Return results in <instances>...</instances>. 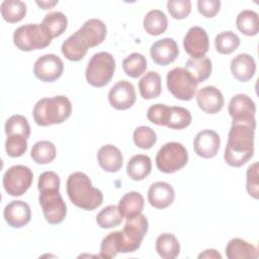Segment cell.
I'll use <instances>...</instances> for the list:
<instances>
[{
	"label": "cell",
	"mask_w": 259,
	"mask_h": 259,
	"mask_svg": "<svg viewBox=\"0 0 259 259\" xmlns=\"http://www.w3.org/2000/svg\"><path fill=\"white\" fill-rule=\"evenodd\" d=\"M140 94L144 99H153L162 92L161 77L155 71H150L139 81Z\"/></svg>",
	"instance_id": "cell-27"
},
{
	"label": "cell",
	"mask_w": 259,
	"mask_h": 259,
	"mask_svg": "<svg viewBox=\"0 0 259 259\" xmlns=\"http://www.w3.org/2000/svg\"><path fill=\"white\" fill-rule=\"evenodd\" d=\"M5 222L12 228L18 229L27 225L31 218L29 205L22 200L9 202L3 211Z\"/></svg>",
	"instance_id": "cell-18"
},
{
	"label": "cell",
	"mask_w": 259,
	"mask_h": 259,
	"mask_svg": "<svg viewBox=\"0 0 259 259\" xmlns=\"http://www.w3.org/2000/svg\"><path fill=\"white\" fill-rule=\"evenodd\" d=\"M183 46L185 52L191 58L204 57L209 49L208 35L202 27L192 26L184 36Z\"/></svg>",
	"instance_id": "cell-13"
},
{
	"label": "cell",
	"mask_w": 259,
	"mask_h": 259,
	"mask_svg": "<svg viewBox=\"0 0 259 259\" xmlns=\"http://www.w3.org/2000/svg\"><path fill=\"white\" fill-rule=\"evenodd\" d=\"M118 209L125 219L142 213L144 208V197L138 191L125 193L118 202Z\"/></svg>",
	"instance_id": "cell-26"
},
{
	"label": "cell",
	"mask_w": 259,
	"mask_h": 259,
	"mask_svg": "<svg viewBox=\"0 0 259 259\" xmlns=\"http://www.w3.org/2000/svg\"><path fill=\"white\" fill-rule=\"evenodd\" d=\"M136 90L134 85L125 80L118 81L109 90L108 101L117 110L131 108L136 102Z\"/></svg>",
	"instance_id": "cell-12"
},
{
	"label": "cell",
	"mask_w": 259,
	"mask_h": 259,
	"mask_svg": "<svg viewBox=\"0 0 259 259\" xmlns=\"http://www.w3.org/2000/svg\"><path fill=\"white\" fill-rule=\"evenodd\" d=\"M5 150L9 157H20L27 150V139L20 135L7 136L5 142Z\"/></svg>",
	"instance_id": "cell-41"
},
{
	"label": "cell",
	"mask_w": 259,
	"mask_h": 259,
	"mask_svg": "<svg viewBox=\"0 0 259 259\" xmlns=\"http://www.w3.org/2000/svg\"><path fill=\"white\" fill-rule=\"evenodd\" d=\"M185 69L197 83L205 81L211 74V61L207 57L190 58L185 63Z\"/></svg>",
	"instance_id": "cell-30"
},
{
	"label": "cell",
	"mask_w": 259,
	"mask_h": 259,
	"mask_svg": "<svg viewBox=\"0 0 259 259\" xmlns=\"http://www.w3.org/2000/svg\"><path fill=\"white\" fill-rule=\"evenodd\" d=\"M226 255L229 259L257 258L258 250L254 245L247 241L240 238H234L226 247Z\"/></svg>",
	"instance_id": "cell-25"
},
{
	"label": "cell",
	"mask_w": 259,
	"mask_h": 259,
	"mask_svg": "<svg viewBox=\"0 0 259 259\" xmlns=\"http://www.w3.org/2000/svg\"><path fill=\"white\" fill-rule=\"evenodd\" d=\"M156 251L164 259H174L180 253V244L171 233H163L156 240Z\"/></svg>",
	"instance_id": "cell-28"
},
{
	"label": "cell",
	"mask_w": 259,
	"mask_h": 259,
	"mask_svg": "<svg viewBox=\"0 0 259 259\" xmlns=\"http://www.w3.org/2000/svg\"><path fill=\"white\" fill-rule=\"evenodd\" d=\"M67 194L76 206L93 210L103 201L102 192L93 187L89 177L83 172H74L67 179Z\"/></svg>",
	"instance_id": "cell-3"
},
{
	"label": "cell",
	"mask_w": 259,
	"mask_h": 259,
	"mask_svg": "<svg viewBox=\"0 0 259 259\" xmlns=\"http://www.w3.org/2000/svg\"><path fill=\"white\" fill-rule=\"evenodd\" d=\"M33 179L32 171L24 165L8 168L3 176V187L11 196H21L30 187Z\"/></svg>",
	"instance_id": "cell-10"
},
{
	"label": "cell",
	"mask_w": 259,
	"mask_h": 259,
	"mask_svg": "<svg viewBox=\"0 0 259 259\" xmlns=\"http://www.w3.org/2000/svg\"><path fill=\"white\" fill-rule=\"evenodd\" d=\"M41 9H51L53 6L58 4V1H36L35 2Z\"/></svg>",
	"instance_id": "cell-48"
},
{
	"label": "cell",
	"mask_w": 259,
	"mask_h": 259,
	"mask_svg": "<svg viewBox=\"0 0 259 259\" xmlns=\"http://www.w3.org/2000/svg\"><path fill=\"white\" fill-rule=\"evenodd\" d=\"M229 114L233 121H256V105L251 97L246 94H236L229 103Z\"/></svg>",
	"instance_id": "cell-14"
},
{
	"label": "cell",
	"mask_w": 259,
	"mask_h": 259,
	"mask_svg": "<svg viewBox=\"0 0 259 259\" xmlns=\"http://www.w3.org/2000/svg\"><path fill=\"white\" fill-rule=\"evenodd\" d=\"M256 121H232L224 159L232 167H241L254 154Z\"/></svg>",
	"instance_id": "cell-1"
},
{
	"label": "cell",
	"mask_w": 259,
	"mask_h": 259,
	"mask_svg": "<svg viewBox=\"0 0 259 259\" xmlns=\"http://www.w3.org/2000/svg\"><path fill=\"white\" fill-rule=\"evenodd\" d=\"M134 143L135 145L143 150H148L151 149L157 142V135L149 126L146 125H141L137 127L134 132Z\"/></svg>",
	"instance_id": "cell-40"
},
{
	"label": "cell",
	"mask_w": 259,
	"mask_h": 259,
	"mask_svg": "<svg viewBox=\"0 0 259 259\" xmlns=\"http://www.w3.org/2000/svg\"><path fill=\"white\" fill-rule=\"evenodd\" d=\"M122 69L127 76L138 78L146 72L147 60L144 55L133 53L122 61Z\"/></svg>",
	"instance_id": "cell-35"
},
{
	"label": "cell",
	"mask_w": 259,
	"mask_h": 259,
	"mask_svg": "<svg viewBox=\"0 0 259 259\" xmlns=\"http://www.w3.org/2000/svg\"><path fill=\"white\" fill-rule=\"evenodd\" d=\"M72 112V104L68 97L58 95L38 100L32 110L35 123L41 126L64 122Z\"/></svg>",
	"instance_id": "cell-4"
},
{
	"label": "cell",
	"mask_w": 259,
	"mask_h": 259,
	"mask_svg": "<svg viewBox=\"0 0 259 259\" xmlns=\"http://www.w3.org/2000/svg\"><path fill=\"white\" fill-rule=\"evenodd\" d=\"M99 166L106 172H117L122 167V154L118 148L113 145L102 146L97 153Z\"/></svg>",
	"instance_id": "cell-22"
},
{
	"label": "cell",
	"mask_w": 259,
	"mask_h": 259,
	"mask_svg": "<svg viewBox=\"0 0 259 259\" xmlns=\"http://www.w3.org/2000/svg\"><path fill=\"white\" fill-rule=\"evenodd\" d=\"M52 35L41 24L28 23L17 27L13 33L15 47L23 52L41 50L52 41Z\"/></svg>",
	"instance_id": "cell-6"
},
{
	"label": "cell",
	"mask_w": 259,
	"mask_h": 259,
	"mask_svg": "<svg viewBox=\"0 0 259 259\" xmlns=\"http://www.w3.org/2000/svg\"><path fill=\"white\" fill-rule=\"evenodd\" d=\"M149 229L147 218L140 213L127 218L126 223L121 231H117L118 253H132L137 251Z\"/></svg>",
	"instance_id": "cell-5"
},
{
	"label": "cell",
	"mask_w": 259,
	"mask_h": 259,
	"mask_svg": "<svg viewBox=\"0 0 259 259\" xmlns=\"http://www.w3.org/2000/svg\"><path fill=\"white\" fill-rule=\"evenodd\" d=\"M175 198L173 187L164 181L153 183L148 190V201L155 208L163 209L172 204Z\"/></svg>",
	"instance_id": "cell-19"
},
{
	"label": "cell",
	"mask_w": 259,
	"mask_h": 259,
	"mask_svg": "<svg viewBox=\"0 0 259 259\" xmlns=\"http://www.w3.org/2000/svg\"><path fill=\"white\" fill-rule=\"evenodd\" d=\"M239 46H240L239 36L231 30L220 32L214 38L215 50L218 53L222 55L232 54L235 50L238 49Z\"/></svg>",
	"instance_id": "cell-37"
},
{
	"label": "cell",
	"mask_w": 259,
	"mask_h": 259,
	"mask_svg": "<svg viewBox=\"0 0 259 259\" xmlns=\"http://www.w3.org/2000/svg\"><path fill=\"white\" fill-rule=\"evenodd\" d=\"M117 231L109 233L106 237L103 238L100 245V258L110 259L117 255L118 247H117Z\"/></svg>",
	"instance_id": "cell-44"
},
{
	"label": "cell",
	"mask_w": 259,
	"mask_h": 259,
	"mask_svg": "<svg viewBox=\"0 0 259 259\" xmlns=\"http://www.w3.org/2000/svg\"><path fill=\"white\" fill-rule=\"evenodd\" d=\"M89 48L99 46L106 36V26L104 22L97 18H91L77 30Z\"/></svg>",
	"instance_id": "cell-20"
},
{
	"label": "cell",
	"mask_w": 259,
	"mask_h": 259,
	"mask_svg": "<svg viewBox=\"0 0 259 259\" xmlns=\"http://www.w3.org/2000/svg\"><path fill=\"white\" fill-rule=\"evenodd\" d=\"M167 9L175 19H184L191 12V2L189 0H169Z\"/></svg>",
	"instance_id": "cell-43"
},
{
	"label": "cell",
	"mask_w": 259,
	"mask_h": 259,
	"mask_svg": "<svg viewBox=\"0 0 259 259\" xmlns=\"http://www.w3.org/2000/svg\"><path fill=\"white\" fill-rule=\"evenodd\" d=\"M169 114H170V106H167L166 104H162V103H157L149 107L147 112V117L151 122L157 125L166 126L169 118Z\"/></svg>",
	"instance_id": "cell-42"
},
{
	"label": "cell",
	"mask_w": 259,
	"mask_h": 259,
	"mask_svg": "<svg viewBox=\"0 0 259 259\" xmlns=\"http://www.w3.org/2000/svg\"><path fill=\"white\" fill-rule=\"evenodd\" d=\"M237 28L245 35L253 36L259 31V16L254 10L246 9L241 11L236 19Z\"/></svg>",
	"instance_id": "cell-31"
},
{
	"label": "cell",
	"mask_w": 259,
	"mask_h": 259,
	"mask_svg": "<svg viewBox=\"0 0 259 259\" xmlns=\"http://www.w3.org/2000/svg\"><path fill=\"white\" fill-rule=\"evenodd\" d=\"M221 1L220 0H198L197 9L200 14L204 17L211 18L217 15L220 11Z\"/></svg>",
	"instance_id": "cell-46"
},
{
	"label": "cell",
	"mask_w": 259,
	"mask_h": 259,
	"mask_svg": "<svg viewBox=\"0 0 259 259\" xmlns=\"http://www.w3.org/2000/svg\"><path fill=\"white\" fill-rule=\"evenodd\" d=\"M198 107L209 114H214L222 110L225 104L223 93L214 86H205L198 90L196 94Z\"/></svg>",
	"instance_id": "cell-17"
},
{
	"label": "cell",
	"mask_w": 259,
	"mask_h": 259,
	"mask_svg": "<svg viewBox=\"0 0 259 259\" xmlns=\"http://www.w3.org/2000/svg\"><path fill=\"white\" fill-rule=\"evenodd\" d=\"M188 162L186 148L177 142L166 143L156 156L157 168L163 173H174L183 168Z\"/></svg>",
	"instance_id": "cell-8"
},
{
	"label": "cell",
	"mask_w": 259,
	"mask_h": 259,
	"mask_svg": "<svg viewBox=\"0 0 259 259\" xmlns=\"http://www.w3.org/2000/svg\"><path fill=\"white\" fill-rule=\"evenodd\" d=\"M152 170V161L149 156L139 154L133 156L126 165L128 177L135 181L144 180Z\"/></svg>",
	"instance_id": "cell-24"
},
{
	"label": "cell",
	"mask_w": 259,
	"mask_h": 259,
	"mask_svg": "<svg viewBox=\"0 0 259 259\" xmlns=\"http://www.w3.org/2000/svg\"><path fill=\"white\" fill-rule=\"evenodd\" d=\"M152 60L159 66H167L173 63L179 55L176 41L171 37H165L155 41L150 49Z\"/></svg>",
	"instance_id": "cell-16"
},
{
	"label": "cell",
	"mask_w": 259,
	"mask_h": 259,
	"mask_svg": "<svg viewBox=\"0 0 259 259\" xmlns=\"http://www.w3.org/2000/svg\"><path fill=\"white\" fill-rule=\"evenodd\" d=\"M255 71V60L249 54H239L231 62L232 75L240 82H247L251 80Z\"/></svg>",
	"instance_id": "cell-21"
},
{
	"label": "cell",
	"mask_w": 259,
	"mask_h": 259,
	"mask_svg": "<svg viewBox=\"0 0 259 259\" xmlns=\"http://www.w3.org/2000/svg\"><path fill=\"white\" fill-rule=\"evenodd\" d=\"M30 157L36 164H48L56 158V147L52 142H36L30 151Z\"/></svg>",
	"instance_id": "cell-34"
},
{
	"label": "cell",
	"mask_w": 259,
	"mask_h": 259,
	"mask_svg": "<svg viewBox=\"0 0 259 259\" xmlns=\"http://www.w3.org/2000/svg\"><path fill=\"white\" fill-rule=\"evenodd\" d=\"M5 134L6 136L20 135L28 139L30 135V126L26 117L20 114L11 115L5 122Z\"/></svg>",
	"instance_id": "cell-39"
},
{
	"label": "cell",
	"mask_w": 259,
	"mask_h": 259,
	"mask_svg": "<svg viewBox=\"0 0 259 259\" xmlns=\"http://www.w3.org/2000/svg\"><path fill=\"white\" fill-rule=\"evenodd\" d=\"M198 258L199 259H201V258H219V259H221L222 255L220 253H218L217 250H214V249H207L203 253L199 254Z\"/></svg>",
	"instance_id": "cell-47"
},
{
	"label": "cell",
	"mask_w": 259,
	"mask_h": 259,
	"mask_svg": "<svg viewBox=\"0 0 259 259\" xmlns=\"http://www.w3.org/2000/svg\"><path fill=\"white\" fill-rule=\"evenodd\" d=\"M191 118V113L188 109L181 106H171L166 126L171 130H182L190 124Z\"/></svg>",
	"instance_id": "cell-38"
},
{
	"label": "cell",
	"mask_w": 259,
	"mask_h": 259,
	"mask_svg": "<svg viewBox=\"0 0 259 259\" xmlns=\"http://www.w3.org/2000/svg\"><path fill=\"white\" fill-rule=\"evenodd\" d=\"M143 24L146 32L151 35H159L166 31L168 27V19L163 11L153 9L145 15Z\"/></svg>",
	"instance_id": "cell-29"
},
{
	"label": "cell",
	"mask_w": 259,
	"mask_h": 259,
	"mask_svg": "<svg viewBox=\"0 0 259 259\" xmlns=\"http://www.w3.org/2000/svg\"><path fill=\"white\" fill-rule=\"evenodd\" d=\"M122 220L123 217L116 205L105 206L96 215V223L102 229H111L117 227L121 224Z\"/></svg>",
	"instance_id": "cell-36"
},
{
	"label": "cell",
	"mask_w": 259,
	"mask_h": 259,
	"mask_svg": "<svg viewBox=\"0 0 259 259\" xmlns=\"http://www.w3.org/2000/svg\"><path fill=\"white\" fill-rule=\"evenodd\" d=\"M114 71L115 61L112 55L107 52H99L94 54L88 62L85 76L91 86L100 88L111 81Z\"/></svg>",
	"instance_id": "cell-7"
},
{
	"label": "cell",
	"mask_w": 259,
	"mask_h": 259,
	"mask_svg": "<svg viewBox=\"0 0 259 259\" xmlns=\"http://www.w3.org/2000/svg\"><path fill=\"white\" fill-rule=\"evenodd\" d=\"M88 49V45L78 31H76L66 40H64L61 47L62 54L65 56L66 59L72 62H78L82 60L85 57Z\"/></svg>",
	"instance_id": "cell-23"
},
{
	"label": "cell",
	"mask_w": 259,
	"mask_h": 259,
	"mask_svg": "<svg viewBox=\"0 0 259 259\" xmlns=\"http://www.w3.org/2000/svg\"><path fill=\"white\" fill-rule=\"evenodd\" d=\"M64 71L62 59L54 54L39 57L33 65L34 76L42 82H54L59 79Z\"/></svg>",
	"instance_id": "cell-11"
},
{
	"label": "cell",
	"mask_w": 259,
	"mask_h": 259,
	"mask_svg": "<svg viewBox=\"0 0 259 259\" xmlns=\"http://www.w3.org/2000/svg\"><path fill=\"white\" fill-rule=\"evenodd\" d=\"M247 191L249 195L257 199L259 197V178H258V163L255 162L247 169Z\"/></svg>",
	"instance_id": "cell-45"
},
{
	"label": "cell",
	"mask_w": 259,
	"mask_h": 259,
	"mask_svg": "<svg viewBox=\"0 0 259 259\" xmlns=\"http://www.w3.org/2000/svg\"><path fill=\"white\" fill-rule=\"evenodd\" d=\"M221 145V139L217 132L212 130H203L199 132L193 140V149L197 156L209 159L214 157Z\"/></svg>",
	"instance_id": "cell-15"
},
{
	"label": "cell",
	"mask_w": 259,
	"mask_h": 259,
	"mask_svg": "<svg viewBox=\"0 0 259 259\" xmlns=\"http://www.w3.org/2000/svg\"><path fill=\"white\" fill-rule=\"evenodd\" d=\"M60 177L53 171L42 172L38 177V201L46 221L51 225L62 223L67 215V205L60 194Z\"/></svg>",
	"instance_id": "cell-2"
},
{
	"label": "cell",
	"mask_w": 259,
	"mask_h": 259,
	"mask_svg": "<svg viewBox=\"0 0 259 259\" xmlns=\"http://www.w3.org/2000/svg\"><path fill=\"white\" fill-rule=\"evenodd\" d=\"M1 15L9 23H15L23 19L26 14V4L20 0H4L1 3Z\"/></svg>",
	"instance_id": "cell-32"
},
{
	"label": "cell",
	"mask_w": 259,
	"mask_h": 259,
	"mask_svg": "<svg viewBox=\"0 0 259 259\" xmlns=\"http://www.w3.org/2000/svg\"><path fill=\"white\" fill-rule=\"evenodd\" d=\"M166 80L168 90L175 98L188 101L194 97L198 83L185 68L176 67L170 70Z\"/></svg>",
	"instance_id": "cell-9"
},
{
	"label": "cell",
	"mask_w": 259,
	"mask_h": 259,
	"mask_svg": "<svg viewBox=\"0 0 259 259\" xmlns=\"http://www.w3.org/2000/svg\"><path fill=\"white\" fill-rule=\"evenodd\" d=\"M40 24L47 28V30L54 38L65 32L68 26V19L63 12L55 11L47 14Z\"/></svg>",
	"instance_id": "cell-33"
}]
</instances>
